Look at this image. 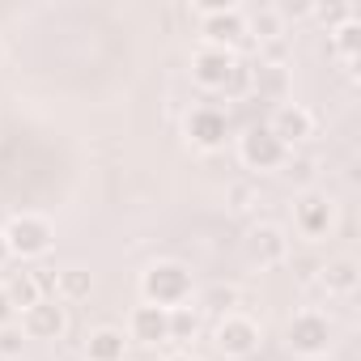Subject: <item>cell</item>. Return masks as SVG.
<instances>
[{
	"label": "cell",
	"mask_w": 361,
	"mask_h": 361,
	"mask_svg": "<svg viewBox=\"0 0 361 361\" xmlns=\"http://www.w3.org/2000/svg\"><path fill=\"white\" fill-rule=\"evenodd\" d=\"M140 293H145L149 306H161V310L188 306V298H192V272L183 264H153L140 276Z\"/></svg>",
	"instance_id": "cell-1"
},
{
	"label": "cell",
	"mask_w": 361,
	"mask_h": 361,
	"mask_svg": "<svg viewBox=\"0 0 361 361\" xmlns=\"http://www.w3.org/2000/svg\"><path fill=\"white\" fill-rule=\"evenodd\" d=\"M196 13L204 18V39L209 47H234V43H247V13L234 5V0H204L196 5Z\"/></svg>",
	"instance_id": "cell-2"
},
{
	"label": "cell",
	"mask_w": 361,
	"mask_h": 361,
	"mask_svg": "<svg viewBox=\"0 0 361 361\" xmlns=\"http://www.w3.org/2000/svg\"><path fill=\"white\" fill-rule=\"evenodd\" d=\"M285 344H289V353H298V357H323V353L331 348V323H327L323 314H314V310L293 314L289 327H285Z\"/></svg>",
	"instance_id": "cell-3"
},
{
	"label": "cell",
	"mask_w": 361,
	"mask_h": 361,
	"mask_svg": "<svg viewBox=\"0 0 361 361\" xmlns=\"http://www.w3.org/2000/svg\"><path fill=\"white\" fill-rule=\"evenodd\" d=\"M5 238H9L13 259H39V255H47V247L56 243V234H51V226H47L43 217H13V221L5 226Z\"/></svg>",
	"instance_id": "cell-4"
},
{
	"label": "cell",
	"mask_w": 361,
	"mask_h": 361,
	"mask_svg": "<svg viewBox=\"0 0 361 361\" xmlns=\"http://www.w3.org/2000/svg\"><path fill=\"white\" fill-rule=\"evenodd\" d=\"M238 153H243V161H247L251 170H276V166H285V161H289V149L268 132V123L247 128V132H243V140H238Z\"/></svg>",
	"instance_id": "cell-5"
},
{
	"label": "cell",
	"mask_w": 361,
	"mask_h": 361,
	"mask_svg": "<svg viewBox=\"0 0 361 361\" xmlns=\"http://www.w3.org/2000/svg\"><path fill=\"white\" fill-rule=\"evenodd\" d=\"M217 348L226 353V357H234V361H243V357H251L255 348H259V323L255 319H247V314H221L217 319Z\"/></svg>",
	"instance_id": "cell-6"
},
{
	"label": "cell",
	"mask_w": 361,
	"mask_h": 361,
	"mask_svg": "<svg viewBox=\"0 0 361 361\" xmlns=\"http://www.w3.org/2000/svg\"><path fill=\"white\" fill-rule=\"evenodd\" d=\"M18 327H22L26 340H60L68 331V314H64V306L56 298H43L30 310H22V323Z\"/></svg>",
	"instance_id": "cell-7"
},
{
	"label": "cell",
	"mask_w": 361,
	"mask_h": 361,
	"mask_svg": "<svg viewBox=\"0 0 361 361\" xmlns=\"http://www.w3.org/2000/svg\"><path fill=\"white\" fill-rule=\"evenodd\" d=\"M234 68H238V60H234V51H226V47H200V51L192 56V77H196V85H204V90H226V81L234 77Z\"/></svg>",
	"instance_id": "cell-8"
},
{
	"label": "cell",
	"mask_w": 361,
	"mask_h": 361,
	"mask_svg": "<svg viewBox=\"0 0 361 361\" xmlns=\"http://www.w3.org/2000/svg\"><path fill=\"white\" fill-rule=\"evenodd\" d=\"M268 132L289 149V145H302L310 132H314V115L302 106V102H281L276 111H272V119H268Z\"/></svg>",
	"instance_id": "cell-9"
},
{
	"label": "cell",
	"mask_w": 361,
	"mask_h": 361,
	"mask_svg": "<svg viewBox=\"0 0 361 361\" xmlns=\"http://www.w3.org/2000/svg\"><path fill=\"white\" fill-rule=\"evenodd\" d=\"M188 136L196 149H221L226 136H230V115L217 111V106H196L188 115Z\"/></svg>",
	"instance_id": "cell-10"
},
{
	"label": "cell",
	"mask_w": 361,
	"mask_h": 361,
	"mask_svg": "<svg viewBox=\"0 0 361 361\" xmlns=\"http://www.w3.org/2000/svg\"><path fill=\"white\" fill-rule=\"evenodd\" d=\"M293 226H298V234L302 238H327V230H331V200L323 196V192H306L298 204H293Z\"/></svg>",
	"instance_id": "cell-11"
},
{
	"label": "cell",
	"mask_w": 361,
	"mask_h": 361,
	"mask_svg": "<svg viewBox=\"0 0 361 361\" xmlns=\"http://www.w3.org/2000/svg\"><path fill=\"white\" fill-rule=\"evenodd\" d=\"M247 255H251V264H259V268H276V264H285V255H289V238H285L276 226H255V230L247 234Z\"/></svg>",
	"instance_id": "cell-12"
},
{
	"label": "cell",
	"mask_w": 361,
	"mask_h": 361,
	"mask_svg": "<svg viewBox=\"0 0 361 361\" xmlns=\"http://www.w3.org/2000/svg\"><path fill=\"white\" fill-rule=\"evenodd\" d=\"M132 340H140V344H166L170 340V310H161V306H136L132 310Z\"/></svg>",
	"instance_id": "cell-13"
},
{
	"label": "cell",
	"mask_w": 361,
	"mask_h": 361,
	"mask_svg": "<svg viewBox=\"0 0 361 361\" xmlns=\"http://www.w3.org/2000/svg\"><path fill=\"white\" fill-rule=\"evenodd\" d=\"M319 281H323V289H327V293H353V289L361 285V268H357V259H353V255H336V259H327V264H323Z\"/></svg>",
	"instance_id": "cell-14"
},
{
	"label": "cell",
	"mask_w": 361,
	"mask_h": 361,
	"mask_svg": "<svg viewBox=\"0 0 361 361\" xmlns=\"http://www.w3.org/2000/svg\"><path fill=\"white\" fill-rule=\"evenodd\" d=\"M128 353V336L119 327H98L85 336V357L90 361H123Z\"/></svg>",
	"instance_id": "cell-15"
},
{
	"label": "cell",
	"mask_w": 361,
	"mask_h": 361,
	"mask_svg": "<svg viewBox=\"0 0 361 361\" xmlns=\"http://www.w3.org/2000/svg\"><path fill=\"white\" fill-rule=\"evenodd\" d=\"M94 293V276H90V268H60L56 272V298H64V302H81V298H90Z\"/></svg>",
	"instance_id": "cell-16"
},
{
	"label": "cell",
	"mask_w": 361,
	"mask_h": 361,
	"mask_svg": "<svg viewBox=\"0 0 361 361\" xmlns=\"http://www.w3.org/2000/svg\"><path fill=\"white\" fill-rule=\"evenodd\" d=\"M5 298H9V306L22 314V310H30L35 302H43V293H39V285H35V276L30 272H13L9 281H5Z\"/></svg>",
	"instance_id": "cell-17"
},
{
	"label": "cell",
	"mask_w": 361,
	"mask_h": 361,
	"mask_svg": "<svg viewBox=\"0 0 361 361\" xmlns=\"http://www.w3.org/2000/svg\"><path fill=\"white\" fill-rule=\"evenodd\" d=\"M200 306L213 310V314H234L238 310V289L234 285H213V289L200 293Z\"/></svg>",
	"instance_id": "cell-18"
},
{
	"label": "cell",
	"mask_w": 361,
	"mask_h": 361,
	"mask_svg": "<svg viewBox=\"0 0 361 361\" xmlns=\"http://www.w3.org/2000/svg\"><path fill=\"white\" fill-rule=\"evenodd\" d=\"M310 13H314L327 30H340L344 22H353V18H357V9L348 5V0H327V5H310Z\"/></svg>",
	"instance_id": "cell-19"
},
{
	"label": "cell",
	"mask_w": 361,
	"mask_h": 361,
	"mask_svg": "<svg viewBox=\"0 0 361 361\" xmlns=\"http://www.w3.org/2000/svg\"><path fill=\"white\" fill-rule=\"evenodd\" d=\"M200 331V314L192 306H174L170 310V340H192Z\"/></svg>",
	"instance_id": "cell-20"
},
{
	"label": "cell",
	"mask_w": 361,
	"mask_h": 361,
	"mask_svg": "<svg viewBox=\"0 0 361 361\" xmlns=\"http://www.w3.org/2000/svg\"><path fill=\"white\" fill-rule=\"evenodd\" d=\"M251 30H255L259 39H272V43H276V39H281V13H276V9H255L251 22H247V35H251Z\"/></svg>",
	"instance_id": "cell-21"
},
{
	"label": "cell",
	"mask_w": 361,
	"mask_h": 361,
	"mask_svg": "<svg viewBox=\"0 0 361 361\" xmlns=\"http://www.w3.org/2000/svg\"><path fill=\"white\" fill-rule=\"evenodd\" d=\"M331 35H336V51H340L344 60H353V56L361 51V22H357V18H353V22H344V26H340V30H331Z\"/></svg>",
	"instance_id": "cell-22"
},
{
	"label": "cell",
	"mask_w": 361,
	"mask_h": 361,
	"mask_svg": "<svg viewBox=\"0 0 361 361\" xmlns=\"http://www.w3.org/2000/svg\"><path fill=\"white\" fill-rule=\"evenodd\" d=\"M22 344H26V336H22L18 323L0 327V357H22Z\"/></svg>",
	"instance_id": "cell-23"
},
{
	"label": "cell",
	"mask_w": 361,
	"mask_h": 361,
	"mask_svg": "<svg viewBox=\"0 0 361 361\" xmlns=\"http://www.w3.org/2000/svg\"><path fill=\"white\" fill-rule=\"evenodd\" d=\"M30 276H35V285H39L43 298H56V272L51 268H30Z\"/></svg>",
	"instance_id": "cell-24"
},
{
	"label": "cell",
	"mask_w": 361,
	"mask_h": 361,
	"mask_svg": "<svg viewBox=\"0 0 361 361\" xmlns=\"http://www.w3.org/2000/svg\"><path fill=\"white\" fill-rule=\"evenodd\" d=\"M247 85H251V68H247V64H238V68H234V77L226 81V94H243Z\"/></svg>",
	"instance_id": "cell-25"
},
{
	"label": "cell",
	"mask_w": 361,
	"mask_h": 361,
	"mask_svg": "<svg viewBox=\"0 0 361 361\" xmlns=\"http://www.w3.org/2000/svg\"><path fill=\"white\" fill-rule=\"evenodd\" d=\"M13 314H18V310L9 306V298H5V289H0V327H9V323H13Z\"/></svg>",
	"instance_id": "cell-26"
},
{
	"label": "cell",
	"mask_w": 361,
	"mask_h": 361,
	"mask_svg": "<svg viewBox=\"0 0 361 361\" xmlns=\"http://www.w3.org/2000/svg\"><path fill=\"white\" fill-rule=\"evenodd\" d=\"M13 259V251H9V238H5V230H0V268H5Z\"/></svg>",
	"instance_id": "cell-27"
},
{
	"label": "cell",
	"mask_w": 361,
	"mask_h": 361,
	"mask_svg": "<svg viewBox=\"0 0 361 361\" xmlns=\"http://www.w3.org/2000/svg\"><path fill=\"white\" fill-rule=\"evenodd\" d=\"M166 361H196L192 353H174V357H166Z\"/></svg>",
	"instance_id": "cell-28"
},
{
	"label": "cell",
	"mask_w": 361,
	"mask_h": 361,
	"mask_svg": "<svg viewBox=\"0 0 361 361\" xmlns=\"http://www.w3.org/2000/svg\"><path fill=\"white\" fill-rule=\"evenodd\" d=\"M0 60H5V47H0Z\"/></svg>",
	"instance_id": "cell-29"
}]
</instances>
